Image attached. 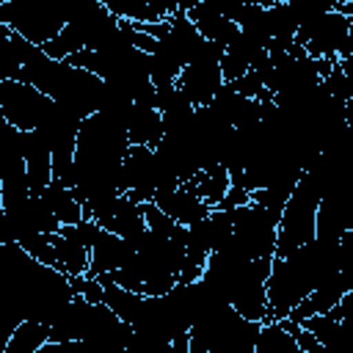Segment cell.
Returning a JSON list of instances; mask_svg holds the SVG:
<instances>
[{
	"instance_id": "1",
	"label": "cell",
	"mask_w": 353,
	"mask_h": 353,
	"mask_svg": "<svg viewBox=\"0 0 353 353\" xmlns=\"http://www.w3.org/2000/svg\"><path fill=\"white\" fill-rule=\"evenodd\" d=\"M292 39L312 58L350 61L353 58V17H345L339 11H325L298 25Z\"/></svg>"
},
{
	"instance_id": "2",
	"label": "cell",
	"mask_w": 353,
	"mask_h": 353,
	"mask_svg": "<svg viewBox=\"0 0 353 353\" xmlns=\"http://www.w3.org/2000/svg\"><path fill=\"white\" fill-rule=\"evenodd\" d=\"M0 22L39 47L63 28V17L55 0H3Z\"/></svg>"
},
{
	"instance_id": "3",
	"label": "cell",
	"mask_w": 353,
	"mask_h": 353,
	"mask_svg": "<svg viewBox=\"0 0 353 353\" xmlns=\"http://www.w3.org/2000/svg\"><path fill=\"white\" fill-rule=\"evenodd\" d=\"M276 229H279V218L265 207L254 204L251 199L248 204L232 210V237L248 259L276 254Z\"/></svg>"
},
{
	"instance_id": "4",
	"label": "cell",
	"mask_w": 353,
	"mask_h": 353,
	"mask_svg": "<svg viewBox=\"0 0 353 353\" xmlns=\"http://www.w3.org/2000/svg\"><path fill=\"white\" fill-rule=\"evenodd\" d=\"M0 108L8 124L19 130H33L50 113L52 99L41 94L36 85L14 77V80H0Z\"/></svg>"
},
{
	"instance_id": "5",
	"label": "cell",
	"mask_w": 353,
	"mask_h": 353,
	"mask_svg": "<svg viewBox=\"0 0 353 353\" xmlns=\"http://www.w3.org/2000/svg\"><path fill=\"white\" fill-rule=\"evenodd\" d=\"M85 218L97 221L102 229L124 237V240H135L146 223H143V210L138 201H132L127 193H116V196H108L102 199L99 204H94L91 210L83 212Z\"/></svg>"
},
{
	"instance_id": "6",
	"label": "cell",
	"mask_w": 353,
	"mask_h": 353,
	"mask_svg": "<svg viewBox=\"0 0 353 353\" xmlns=\"http://www.w3.org/2000/svg\"><path fill=\"white\" fill-rule=\"evenodd\" d=\"M50 240L55 245V270H61L63 276H80L88 273V259H91V248L85 245V240L80 237L74 223H63L55 232H50Z\"/></svg>"
},
{
	"instance_id": "7",
	"label": "cell",
	"mask_w": 353,
	"mask_h": 353,
	"mask_svg": "<svg viewBox=\"0 0 353 353\" xmlns=\"http://www.w3.org/2000/svg\"><path fill=\"white\" fill-rule=\"evenodd\" d=\"M152 201H154L165 215H171L176 223H182V226H190V223L201 221V218L212 210V207H207V204L199 199V193H196L188 182H179V185H174V188L157 190Z\"/></svg>"
},
{
	"instance_id": "8",
	"label": "cell",
	"mask_w": 353,
	"mask_h": 353,
	"mask_svg": "<svg viewBox=\"0 0 353 353\" xmlns=\"http://www.w3.org/2000/svg\"><path fill=\"white\" fill-rule=\"evenodd\" d=\"M135 245L132 240H124L108 229L99 226L97 237L91 240V259H88V273L91 276H99V273H108L113 268H121L130 256H132Z\"/></svg>"
},
{
	"instance_id": "9",
	"label": "cell",
	"mask_w": 353,
	"mask_h": 353,
	"mask_svg": "<svg viewBox=\"0 0 353 353\" xmlns=\"http://www.w3.org/2000/svg\"><path fill=\"white\" fill-rule=\"evenodd\" d=\"M185 14H188V19L193 22V28H196L204 39H210V41H215V44H221V47H226V44L240 33L237 22H232L229 17H223L210 0L196 3V6L188 8Z\"/></svg>"
},
{
	"instance_id": "10",
	"label": "cell",
	"mask_w": 353,
	"mask_h": 353,
	"mask_svg": "<svg viewBox=\"0 0 353 353\" xmlns=\"http://www.w3.org/2000/svg\"><path fill=\"white\" fill-rule=\"evenodd\" d=\"M124 130L130 143H143V146H157L163 138V116L154 105L146 102H132L127 116H124Z\"/></svg>"
},
{
	"instance_id": "11",
	"label": "cell",
	"mask_w": 353,
	"mask_h": 353,
	"mask_svg": "<svg viewBox=\"0 0 353 353\" xmlns=\"http://www.w3.org/2000/svg\"><path fill=\"white\" fill-rule=\"evenodd\" d=\"M196 193H199V199L207 204V207H215L221 199H223V193H226V188H229V171L223 168V163H212V165H204V168H199L190 179H185Z\"/></svg>"
},
{
	"instance_id": "12",
	"label": "cell",
	"mask_w": 353,
	"mask_h": 353,
	"mask_svg": "<svg viewBox=\"0 0 353 353\" xmlns=\"http://www.w3.org/2000/svg\"><path fill=\"white\" fill-rule=\"evenodd\" d=\"M50 339V325L36 317H22L11 336L6 339L3 353H39V347Z\"/></svg>"
},
{
	"instance_id": "13",
	"label": "cell",
	"mask_w": 353,
	"mask_h": 353,
	"mask_svg": "<svg viewBox=\"0 0 353 353\" xmlns=\"http://www.w3.org/2000/svg\"><path fill=\"white\" fill-rule=\"evenodd\" d=\"M41 196H44L50 212L55 215V221H58L61 226H63V223H77V221H83V204L74 199L72 188H66V185L50 179V185L44 188Z\"/></svg>"
},
{
	"instance_id": "14",
	"label": "cell",
	"mask_w": 353,
	"mask_h": 353,
	"mask_svg": "<svg viewBox=\"0 0 353 353\" xmlns=\"http://www.w3.org/2000/svg\"><path fill=\"white\" fill-rule=\"evenodd\" d=\"M325 350L331 347V345H336L339 342V336H342V331H345V320H339V317H334L331 312H317V314H309L303 323H301Z\"/></svg>"
},
{
	"instance_id": "15",
	"label": "cell",
	"mask_w": 353,
	"mask_h": 353,
	"mask_svg": "<svg viewBox=\"0 0 353 353\" xmlns=\"http://www.w3.org/2000/svg\"><path fill=\"white\" fill-rule=\"evenodd\" d=\"M141 210H143V223H146V229L154 232V234H163V237H182V234L188 232V226H182V223H176L171 215H165L154 201H143Z\"/></svg>"
},
{
	"instance_id": "16",
	"label": "cell",
	"mask_w": 353,
	"mask_h": 353,
	"mask_svg": "<svg viewBox=\"0 0 353 353\" xmlns=\"http://www.w3.org/2000/svg\"><path fill=\"white\" fill-rule=\"evenodd\" d=\"M19 77V55L14 47V30L0 22V80Z\"/></svg>"
},
{
	"instance_id": "17",
	"label": "cell",
	"mask_w": 353,
	"mask_h": 353,
	"mask_svg": "<svg viewBox=\"0 0 353 353\" xmlns=\"http://www.w3.org/2000/svg\"><path fill=\"white\" fill-rule=\"evenodd\" d=\"M22 251L30 254L36 262L47 265V268H55V245L50 240V232H39V234H28L19 240Z\"/></svg>"
},
{
	"instance_id": "18",
	"label": "cell",
	"mask_w": 353,
	"mask_h": 353,
	"mask_svg": "<svg viewBox=\"0 0 353 353\" xmlns=\"http://www.w3.org/2000/svg\"><path fill=\"white\" fill-rule=\"evenodd\" d=\"M284 3L290 6L298 25H303V22H309L325 11H334V6H336V0H284Z\"/></svg>"
},
{
	"instance_id": "19",
	"label": "cell",
	"mask_w": 353,
	"mask_h": 353,
	"mask_svg": "<svg viewBox=\"0 0 353 353\" xmlns=\"http://www.w3.org/2000/svg\"><path fill=\"white\" fill-rule=\"evenodd\" d=\"M248 199H251V190H245L240 182H229L223 199H221L215 207H221V210H237V207L248 204Z\"/></svg>"
},
{
	"instance_id": "20",
	"label": "cell",
	"mask_w": 353,
	"mask_h": 353,
	"mask_svg": "<svg viewBox=\"0 0 353 353\" xmlns=\"http://www.w3.org/2000/svg\"><path fill=\"white\" fill-rule=\"evenodd\" d=\"M0 210H3V179H0Z\"/></svg>"
}]
</instances>
